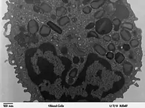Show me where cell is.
I'll list each match as a JSON object with an SVG mask.
<instances>
[{
	"label": "cell",
	"mask_w": 145,
	"mask_h": 108,
	"mask_svg": "<svg viewBox=\"0 0 145 108\" xmlns=\"http://www.w3.org/2000/svg\"><path fill=\"white\" fill-rule=\"evenodd\" d=\"M112 21L109 18H103L95 23V31L99 35H105L109 34L113 29Z\"/></svg>",
	"instance_id": "obj_1"
},
{
	"label": "cell",
	"mask_w": 145,
	"mask_h": 108,
	"mask_svg": "<svg viewBox=\"0 0 145 108\" xmlns=\"http://www.w3.org/2000/svg\"><path fill=\"white\" fill-rule=\"evenodd\" d=\"M114 14L117 17V18L124 19L129 16V12L126 6L118 4L116 6Z\"/></svg>",
	"instance_id": "obj_2"
},
{
	"label": "cell",
	"mask_w": 145,
	"mask_h": 108,
	"mask_svg": "<svg viewBox=\"0 0 145 108\" xmlns=\"http://www.w3.org/2000/svg\"><path fill=\"white\" fill-rule=\"evenodd\" d=\"M27 30L31 34H35L39 30V24L34 19H31L27 24Z\"/></svg>",
	"instance_id": "obj_3"
},
{
	"label": "cell",
	"mask_w": 145,
	"mask_h": 108,
	"mask_svg": "<svg viewBox=\"0 0 145 108\" xmlns=\"http://www.w3.org/2000/svg\"><path fill=\"white\" fill-rule=\"evenodd\" d=\"M134 69L133 65L128 61H126L123 64V72L126 76H129L131 75Z\"/></svg>",
	"instance_id": "obj_4"
},
{
	"label": "cell",
	"mask_w": 145,
	"mask_h": 108,
	"mask_svg": "<svg viewBox=\"0 0 145 108\" xmlns=\"http://www.w3.org/2000/svg\"><path fill=\"white\" fill-rule=\"evenodd\" d=\"M51 32V29L47 25H42L40 29V34L42 37H47L50 35Z\"/></svg>",
	"instance_id": "obj_5"
},
{
	"label": "cell",
	"mask_w": 145,
	"mask_h": 108,
	"mask_svg": "<svg viewBox=\"0 0 145 108\" xmlns=\"http://www.w3.org/2000/svg\"><path fill=\"white\" fill-rule=\"evenodd\" d=\"M121 37L124 41H129L131 39V34L128 30L124 29H121L120 31Z\"/></svg>",
	"instance_id": "obj_6"
},
{
	"label": "cell",
	"mask_w": 145,
	"mask_h": 108,
	"mask_svg": "<svg viewBox=\"0 0 145 108\" xmlns=\"http://www.w3.org/2000/svg\"><path fill=\"white\" fill-rule=\"evenodd\" d=\"M93 48L96 52H97L98 54H99L102 56H105L106 54L107 53V50H106V49L103 48L102 46L100 45L99 44H95L93 45Z\"/></svg>",
	"instance_id": "obj_7"
},
{
	"label": "cell",
	"mask_w": 145,
	"mask_h": 108,
	"mask_svg": "<svg viewBox=\"0 0 145 108\" xmlns=\"http://www.w3.org/2000/svg\"><path fill=\"white\" fill-rule=\"evenodd\" d=\"M106 3L105 0H95L91 3V7L92 9H99L103 6Z\"/></svg>",
	"instance_id": "obj_8"
},
{
	"label": "cell",
	"mask_w": 145,
	"mask_h": 108,
	"mask_svg": "<svg viewBox=\"0 0 145 108\" xmlns=\"http://www.w3.org/2000/svg\"><path fill=\"white\" fill-rule=\"evenodd\" d=\"M47 25L50 27L51 29L54 30L57 34H62L63 31L61 27H59L58 25H57L56 24H55V23L51 22V21H49V22H47Z\"/></svg>",
	"instance_id": "obj_9"
},
{
	"label": "cell",
	"mask_w": 145,
	"mask_h": 108,
	"mask_svg": "<svg viewBox=\"0 0 145 108\" xmlns=\"http://www.w3.org/2000/svg\"><path fill=\"white\" fill-rule=\"evenodd\" d=\"M70 22V19L69 17L67 16H64L61 17L58 20H57V23L59 26L63 27L69 23Z\"/></svg>",
	"instance_id": "obj_10"
},
{
	"label": "cell",
	"mask_w": 145,
	"mask_h": 108,
	"mask_svg": "<svg viewBox=\"0 0 145 108\" xmlns=\"http://www.w3.org/2000/svg\"><path fill=\"white\" fill-rule=\"evenodd\" d=\"M55 12H56V15L57 17H62L67 13V9L64 6H59L56 8Z\"/></svg>",
	"instance_id": "obj_11"
},
{
	"label": "cell",
	"mask_w": 145,
	"mask_h": 108,
	"mask_svg": "<svg viewBox=\"0 0 145 108\" xmlns=\"http://www.w3.org/2000/svg\"><path fill=\"white\" fill-rule=\"evenodd\" d=\"M113 26L114 27V31H118L120 28V25L121 24V21L120 19L118 18H114L112 21Z\"/></svg>",
	"instance_id": "obj_12"
},
{
	"label": "cell",
	"mask_w": 145,
	"mask_h": 108,
	"mask_svg": "<svg viewBox=\"0 0 145 108\" xmlns=\"http://www.w3.org/2000/svg\"><path fill=\"white\" fill-rule=\"evenodd\" d=\"M40 9L44 13H50L52 10V7L46 3H43L41 4Z\"/></svg>",
	"instance_id": "obj_13"
},
{
	"label": "cell",
	"mask_w": 145,
	"mask_h": 108,
	"mask_svg": "<svg viewBox=\"0 0 145 108\" xmlns=\"http://www.w3.org/2000/svg\"><path fill=\"white\" fill-rule=\"evenodd\" d=\"M115 61L117 64H121L123 62L125 59V56L120 52H117L114 56Z\"/></svg>",
	"instance_id": "obj_14"
},
{
	"label": "cell",
	"mask_w": 145,
	"mask_h": 108,
	"mask_svg": "<svg viewBox=\"0 0 145 108\" xmlns=\"http://www.w3.org/2000/svg\"><path fill=\"white\" fill-rule=\"evenodd\" d=\"M121 28L122 29H127V30L131 31L134 28V25L132 23L129 22H124L121 25Z\"/></svg>",
	"instance_id": "obj_15"
},
{
	"label": "cell",
	"mask_w": 145,
	"mask_h": 108,
	"mask_svg": "<svg viewBox=\"0 0 145 108\" xmlns=\"http://www.w3.org/2000/svg\"><path fill=\"white\" fill-rule=\"evenodd\" d=\"M104 13H105V10H103V9L99 10L95 13L94 16H94L95 19L99 20V19H101L102 17H103Z\"/></svg>",
	"instance_id": "obj_16"
},
{
	"label": "cell",
	"mask_w": 145,
	"mask_h": 108,
	"mask_svg": "<svg viewBox=\"0 0 145 108\" xmlns=\"http://www.w3.org/2000/svg\"><path fill=\"white\" fill-rule=\"evenodd\" d=\"M87 38H97V39H99L100 38L98 34L96 33L95 31H90L89 32H88L87 34Z\"/></svg>",
	"instance_id": "obj_17"
},
{
	"label": "cell",
	"mask_w": 145,
	"mask_h": 108,
	"mask_svg": "<svg viewBox=\"0 0 145 108\" xmlns=\"http://www.w3.org/2000/svg\"><path fill=\"white\" fill-rule=\"evenodd\" d=\"M78 71V69L76 68L71 69L69 74V77L71 78H75L77 76V75Z\"/></svg>",
	"instance_id": "obj_18"
},
{
	"label": "cell",
	"mask_w": 145,
	"mask_h": 108,
	"mask_svg": "<svg viewBox=\"0 0 145 108\" xmlns=\"http://www.w3.org/2000/svg\"><path fill=\"white\" fill-rule=\"evenodd\" d=\"M139 44V42L138 41L137 39H132L129 42V46H131V48H136Z\"/></svg>",
	"instance_id": "obj_19"
},
{
	"label": "cell",
	"mask_w": 145,
	"mask_h": 108,
	"mask_svg": "<svg viewBox=\"0 0 145 108\" xmlns=\"http://www.w3.org/2000/svg\"><path fill=\"white\" fill-rule=\"evenodd\" d=\"M82 12L84 14H89L92 12V8L91 7H90V6H85V8H83Z\"/></svg>",
	"instance_id": "obj_20"
},
{
	"label": "cell",
	"mask_w": 145,
	"mask_h": 108,
	"mask_svg": "<svg viewBox=\"0 0 145 108\" xmlns=\"http://www.w3.org/2000/svg\"><path fill=\"white\" fill-rule=\"evenodd\" d=\"M120 36L118 33H115L113 34L112 37V39L114 41H118L120 40Z\"/></svg>",
	"instance_id": "obj_21"
},
{
	"label": "cell",
	"mask_w": 145,
	"mask_h": 108,
	"mask_svg": "<svg viewBox=\"0 0 145 108\" xmlns=\"http://www.w3.org/2000/svg\"><path fill=\"white\" fill-rule=\"evenodd\" d=\"M107 49L111 52H114L116 51V47H115L114 44L112 43H110L107 46Z\"/></svg>",
	"instance_id": "obj_22"
},
{
	"label": "cell",
	"mask_w": 145,
	"mask_h": 108,
	"mask_svg": "<svg viewBox=\"0 0 145 108\" xmlns=\"http://www.w3.org/2000/svg\"><path fill=\"white\" fill-rule=\"evenodd\" d=\"M95 26V23L94 22H91L85 27V29H91L94 28Z\"/></svg>",
	"instance_id": "obj_23"
},
{
	"label": "cell",
	"mask_w": 145,
	"mask_h": 108,
	"mask_svg": "<svg viewBox=\"0 0 145 108\" xmlns=\"http://www.w3.org/2000/svg\"><path fill=\"white\" fill-rule=\"evenodd\" d=\"M106 57H107V58L109 59V60H112V59H113V58L114 57V54L113 52H107V53L106 54Z\"/></svg>",
	"instance_id": "obj_24"
},
{
	"label": "cell",
	"mask_w": 145,
	"mask_h": 108,
	"mask_svg": "<svg viewBox=\"0 0 145 108\" xmlns=\"http://www.w3.org/2000/svg\"><path fill=\"white\" fill-rule=\"evenodd\" d=\"M107 7L109 8H106L107 9V13H109V12H112L113 9V5L112 4H108V5H107Z\"/></svg>",
	"instance_id": "obj_25"
},
{
	"label": "cell",
	"mask_w": 145,
	"mask_h": 108,
	"mask_svg": "<svg viewBox=\"0 0 145 108\" xmlns=\"http://www.w3.org/2000/svg\"><path fill=\"white\" fill-rule=\"evenodd\" d=\"M103 39L104 41L110 42V41H111V40H112V37H111L110 36L108 35H105L103 36Z\"/></svg>",
	"instance_id": "obj_26"
},
{
	"label": "cell",
	"mask_w": 145,
	"mask_h": 108,
	"mask_svg": "<svg viewBox=\"0 0 145 108\" xmlns=\"http://www.w3.org/2000/svg\"><path fill=\"white\" fill-rule=\"evenodd\" d=\"M123 48L125 51H129L130 50V49H131V46H129V44H124L123 46Z\"/></svg>",
	"instance_id": "obj_27"
},
{
	"label": "cell",
	"mask_w": 145,
	"mask_h": 108,
	"mask_svg": "<svg viewBox=\"0 0 145 108\" xmlns=\"http://www.w3.org/2000/svg\"><path fill=\"white\" fill-rule=\"evenodd\" d=\"M79 61H80V60H79V58H78L77 57H75L73 59V62L75 63V64H77Z\"/></svg>",
	"instance_id": "obj_28"
},
{
	"label": "cell",
	"mask_w": 145,
	"mask_h": 108,
	"mask_svg": "<svg viewBox=\"0 0 145 108\" xmlns=\"http://www.w3.org/2000/svg\"><path fill=\"white\" fill-rule=\"evenodd\" d=\"M26 3L27 4H33V3H34V1H32V0H29V1H26Z\"/></svg>",
	"instance_id": "obj_29"
},
{
	"label": "cell",
	"mask_w": 145,
	"mask_h": 108,
	"mask_svg": "<svg viewBox=\"0 0 145 108\" xmlns=\"http://www.w3.org/2000/svg\"><path fill=\"white\" fill-rule=\"evenodd\" d=\"M64 3H68V1H63Z\"/></svg>",
	"instance_id": "obj_30"
}]
</instances>
